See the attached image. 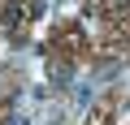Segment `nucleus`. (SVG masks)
<instances>
[{"label":"nucleus","mask_w":130,"mask_h":125,"mask_svg":"<svg viewBox=\"0 0 130 125\" xmlns=\"http://www.w3.org/2000/svg\"><path fill=\"white\" fill-rule=\"evenodd\" d=\"M52 82H56V86H70V69H65V65L52 69Z\"/></svg>","instance_id":"1"}]
</instances>
